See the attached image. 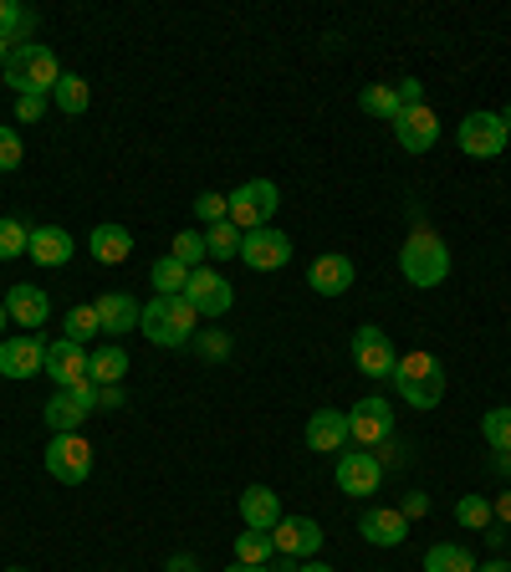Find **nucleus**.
Wrapping results in <instances>:
<instances>
[{
    "instance_id": "1",
    "label": "nucleus",
    "mask_w": 511,
    "mask_h": 572,
    "mask_svg": "<svg viewBox=\"0 0 511 572\" xmlns=\"http://www.w3.org/2000/svg\"><path fill=\"white\" fill-rule=\"evenodd\" d=\"M5 82H11L15 98H52L62 82V67L52 57V46L42 42H21L5 61Z\"/></svg>"
},
{
    "instance_id": "2",
    "label": "nucleus",
    "mask_w": 511,
    "mask_h": 572,
    "mask_svg": "<svg viewBox=\"0 0 511 572\" xmlns=\"http://www.w3.org/2000/svg\"><path fill=\"white\" fill-rule=\"evenodd\" d=\"M399 271H404L409 287L430 292V287H440V281L451 277V250H445V240H440L435 231L414 225V231H409V240L399 246Z\"/></svg>"
},
{
    "instance_id": "3",
    "label": "nucleus",
    "mask_w": 511,
    "mask_h": 572,
    "mask_svg": "<svg viewBox=\"0 0 511 572\" xmlns=\"http://www.w3.org/2000/svg\"><path fill=\"white\" fill-rule=\"evenodd\" d=\"M138 327H144V338L154 348H185L200 333V312L185 296H154L144 307V317H138Z\"/></svg>"
},
{
    "instance_id": "4",
    "label": "nucleus",
    "mask_w": 511,
    "mask_h": 572,
    "mask_svg": "<svg viewBox=\"0 0 511 572\" xmlns=\"http://www.w3.org/2000/svg\"><path fill=\"white\" fill-rule=\"evenodd\" d=\"M395 389L409 410H435L445 399V368H440L435 352H409L395 368Z\"/></svg>"
},
{
    "instance_id": "5",
    "label": "nucleus",
    "mask_w": 511,
    "mask_h": 572,
    "mask_svg": "<svg viewBox=\"0 0 511 572\" xmlns=\"http://www.w3.org/2000/svg\"><path fill=\"white\" fill-rule=\"evenodd\" d=\"M277 205H281V190L271 184V179H246V184L231 194V225H235L241 235H246V231H262V225H271Z\"/></svg>"
},
{
    "instance_id": "6",
    "label": "nucleus",
    "mask_w": 511,
    "mask_h": 572,
    "mask_svg": "<svg viewBox=\"0 0 511 572\" xmlns=\"http://www.w3.org/2000/svg\"><path fill=\"white\" fill-rule=\"evenodd\" d=\"M46 475L62 485H82L92 475V445L82 435H52V445H46Z\"/></svg>"
},
{
    "instance_id": "7",
    "label": "nucleus",
    "mask_w": 511,
    "mask_h": 572,
    "mask_svg": "<svg viewBox=\"0 0 511 572\" xmlns=\"http://www.w3.org/2000/svg\"><path fill=\"white\" fill-rule=\"evenodd\" d=\"M511 144L507 123H501V113H470L460 117V154H470V159H501Z\"/></svg>"
},
{
    "instance_id": "8",
    "label": "nucleus",
    "mask_w": 511,
    "mask_h": 572,
    "mask_svg": "<svg viewBox=\"0 0 511 572\" xmlns=\"http://www.w3.org/2000/svg\"><path fill=\"white\" fill-rule=\"evenodd\" d=\"M353 363H358V373H368V379H395V368H399V352L395 343H389V333L384 327H358L353 333Z\"/></svg>"
},
{
    "instance_id": "9",
    "label": "nucleus",
    "mask_w": 511,
    "mask_h": 572,
    "mask_svg": "<svg viewBox=\"0 0 511 572\" xmlns=\"http://www.w3.org/2000/svg\"><path fill=\"white\" fill-rule=\"evenodd\" d=\"M241 261L251 271H281L292 261V235L277 231V225H262V231H246L241 235Z\"/></svg>"
},
{
    "instance_id": "10",
    "label": "nucleus",
    "mask_w": 511,
    "mask_h": 572,
    "mask_svg": "<svg viewBox=\"0 0 511 572\" xmlns=\"http://www.w3.org/2000/svg\"><path fill=\"white\" fill-rule=\"evenodd\" d=\"M348 440H358V445H389L395 440V410H389V399L368 394V399L353 404L348 410Z\"/></svg>"
},
{
    "instance_id": "11",
    "label": "nucleus",
    "mask_w": 511,
    "mask_h": 572,
    "mask_svg": "<svg viewBox=\"0 0 511 572\" xmlns=\"http://www.w3.org/2000/svg\"><path fill=\"white\" fill-rule=\"evenodd\" d=\"M185 302H190L200 317H225L235 302L231 281L220 277L215 266H200V271H190V287H185Z\"/></svg>"
},
{
    "instance_id": "12",
    "label": "nucleus",
    "mask_w": 511,
    "mask_h": 572,
    "mask_svg": "<svg viewBox=\"0 0 511 572\" xmlns=\"http://www.w3.org/2000/svg\"><path fill=\"white\" fill-rule=\"evenodd\" d=\"M42 373H52V383L57 389H77V383L88 379V348L73 338H52L46 343V363Z\"/></svg>"
},
{
    "instance_id": "13",
    "label": "nucleus",
    "mask_w": 511,
    "mask_h": 572,
    "mask_svg": "<svg viewBox=\"0 0 511 572\" xmlns=\"http://www.w3.org/2000/svg\"><path fill=\"white\" fill-rule=\"evenodd\" d=\"M379 485H384L379 456H368V450H343V456H337V491H348V496H374Z\"/></svg>"
},
{
    "instance_id": "14",
    "label": "nucleus",
    "mask_w": 511,
    "mask_h": 572,
    "mask_svg": "<svg viewBox=\"0 0 511 572\" xmlns=\"http://www.w3.org/2000/svg\"><path fill=\"white\" fill-rule=\"evenodd\" d=\"M271 547H277L281 558H312L322 547V527L312 516H281L277 527H271Z\"/></svg>"
},
{
    "instance_id": "15",
    "label": "nucleus",
    "mask_w": 511,
    "mask_h": 572,
    "mask_svg": "<svg viewBox=\"0 0 511 572\" xmlns=\"http://www.w3.org/2000/svg\"><path fill=\"white\" fill-rule=\"evenodd\" d=\"M395 138H399V148H409V154H430V148L440 144V117L430 113V103L404 108V113L395 117Z\"/></svg>"
},
{
    "instance_id": "16",
    "label": "nucleus",
    "mask_w": 511,
    "mask_h": 572,
    "mask_svg": "<svg viewBox=\"0 0 511 572\" xmlns=\"http://www.w3.org/2000/svg\"><path fill=\"white\" fill-rule=\"evenodd\" d=\"M42 363H46V343L36 333L0 343V379H31V373H42Z\"/></svg>"
},
{
    "instance_id": "17",
    "label": "nucleus",
    "mask_w": 511,
    "mask_h": 572,
    "mask_svg": "<svg viewBox=\"0 0 511 572\" xmlns=\"http://www.w3.org/2000/svg\"><path fill=\"white\" fill-rule=\"evenodd\" d=\"M353 277H358L353 261L348 256H337V250H327V256H318V261L307 266V287H312L318 296H343L353 287Z\"/></svg>"
},
{
    "instance_id": "18",
    "label": "nucleus",
    "mask_w": 511,
    "mask_h": 572,
    "mask_svg": "<svg viewBox=\"0 0 511 572\" xmlns=\"http://www.w3.org/2000/svg\"><path fill=\"white\" fill-rule=\"evenodd\" d=\"M5 312H11L15 327H42L52 317V296L42 287H31V281H15L11 296H5Z\"/></svg>"
},
{
    "instance_id": "19",
    "label": "nucleus",
    "mask_w": 511,
    "mask_h": 572,
    "mask_svg": "<svg viewBox=\"0 0 511 572\" xmlns=\"http://www.w3.org/2000/svg\"><path fill=\"white\" fill-rule=\"evenodd\" d=\"M348 445V414L337 410H318L307 419V450H318V456H337Z\"/></svg>"
},
{
    "instance_id": "20",
    "label": "nucleus",
    "mask_w": 511,
    "mask_h": 572,
    "mask_svg": "<svg viewBox=\"0 0 511 572\" xmlns=\"http://www.w3.org/2000/svg\"><path fill=\"white\" fill-rule=\"evenodd\" d=\"M92 307H98V323H102V333H108V338H123V333H133V323L144 317V307H138L129 292H102Z\"/></svg>"
},
{
    "instance_id": "21",
    "label": "nucleus",
    "mask_w": 511,
    "mask_h": 572,
    "mask_svg": "<svg viewBox=\"0 0 511 572\" xmlns=\"http://www.w3.org/2000/svg\"><path fill=\"white\" fill-rule=\"evenodd\" d=\"M241 521H246L251 531H271L281 521V501L271 485H246L241 491Z\"/></svg>"
},
{
    "instance_id": "22",
    "label": "nucleus",
    "mask_w": 511,
    "mask_h": 572,
    "mask_svg": "<svg viewBox=\"0 0 511 572\" xmlns=\"http://www.w3.org/2000/svg\"><path fill=\"white\" fill-rule=\"evenodd\" d=\"M73 250H77V240L67 231H62V225H36V231H31V261L36 266H67L73 261Z\"/></svg>"
},
{
    "instance_id": "23",
    "label": "nucleus",
    "mask_w": 511,
    "mask_h": 572,
    "mask_svg": "<svg viewBox=\"0 0 511 572\" xmlns=\"http://www.w3.org/2000/svg\"><path fill=\"white\" fill-rule=\"evenodd\" d=\"M88 404L73 394V389H57V394L46 399V410H42V419H46V429L52 435H77L82 429V419H88Z\"/></svg>"
},
{
    "instance_id": "24",
    "label": "nucleus",
    "mask_w": 511,
    "mask_h": 572,
    "mask_svg": "<svg viewBox=\"0 0 511 572\" xmlns=\"http://www.w3.org/2000/svg\"><path fill=\"white\" fill-rule=\"evenodd\" d=\"M358 531H364L374 547H399V542L409 537V521H404L399 512H389V506H374V512H364Z\"/></svg>"
},
{
    "instance_id": "25",
    "label": "nucleus",
    "mask_w": 511,
    "mask_h": 572,
    "mask_svg": "<svg viewBox=\"0 0 511 572\" xmlns=\"http://www.w3.org/2000/svg\"><path fill=\"white\" fill-rule=\"evenodd\" d=\"M133 256V235L123 225H98L92 231V261L102 266H123Z\"/></svg>"
},
{
    "instance_id": "26",
    "label": "nucleus",
    "mask_w": 511,
    "mask_h": 572,
    "mask_svg": "<svg viewBox=\"0 0 511 572\" xmlns=\"http://www.w3.org/2000/svg\"><path fill=\"white\" fill-rule=\"evenodd\" d=\"M52 103H57L67 117L88 113V103H92V82H88V77H77V72H62L57 92H52Z\"/></svg>"
},
{
    "instance_id": "27",
    "label": "nucleus",
    "mask_w": 511,
    "mask_h": 572,
    "mask_svg": "<svg viewBox=\"0 0 511 572\" xmlns=\"http://www.w3.org/2000/svg\"><path fill=\"white\" fill-rule=\"evenodd\" d=\"M129 352H123V348H98V352H92V358H88V379L92 383H123V379H129Z\"/></svg>"
},
{
    "instance_id": "28",
    "label": "nucleus",
    "mask_w": 511,
    "mask_h": 572,
    "mask_svg": "<svg viewBox=\"0 0 511 572\" xmlns=\"http://www.w3.org/2000/svg\"><path fill=\"white\" fill-rule=\"evenodd\" d=\"M148 281H154V292L159 296H185V287H190V266L175 261V256H159L154 271H148Z\"/></svg>"
},
{
    "instance_id": "29",
    "label": "nucleus",
    "mask_w": 511,
    "mask_h": 572,
    "mask_svg": "<svg viewBox=\"0 0 511 572\" xmlns=\"http://www.w3.org/2000/svg\"><path fill=\"white\" fill-rule=\"evenodd\" d=\"M424 572H476V558L460 542H435L424 552Z\"/></svg>"
},
{
    "instance_id": "30",
    "label": "nucleus",
    "mask_w": 511,
    "mask_h": 572,
    "mask_svg": "<svg viewBox=\"0 0 511 572\" xmlns=\"http://www.w3.org/2000/svg\"><path fill=\"white\" fill-rule=\"evenodd\" d=\"M277 558V547H271V531H241L235 537V562H246V568H266V562Z\"/></svg>"
},
{
    "instance_id": "31",
    "label": "nucleus",
    "mask_w": 511,
    "mask_h": 572,
    "mask_svg": "<svg viewBox=\"0 0 511 572\" xmlns=\"http://www.w3.org/2000/svg\"><path fill=\"white\" fill-rule=\"evenodd\" d=\"M204 256H210V261H231V256H241V231H235L231 221L204 225Z\"/></svg>"
},
{
    "instance_id": "32",
    "label": "nucleus",
    "mask_w": 511,
    "mask_h": 572,
    "mask_svg": "<svg viewBox=\"0 0 511 572\" xmlns=\"http://www.w3.org/2000/svg\"><path fill=\"white\" fill-rule=\"evenodd\" d=\"M31 250V225L21 215H0V261H15Z\"/></svg>"
},
{
    "instance_id": "33",
    "label": "nucleus",
    "mask_w": 511,
    "mask_h": 572,
    "mask_svg": "<svg viewBox=\"0 0 511 572\" xmlns=\"http://www.w3.org/2000/svg\"><path fill=\"white\" fill-rule=\"evenodd\" d=\"M358 108H364L368 117H384V123H395V117H399V98H395L389 82H368L364 98H358Z\"/></svg>"
},
{
    "instance_id": "34",
    "label": "nucleus",
    "mask_w": 511,
    "mask_h": 572,
    "mask_svg": "<svg viewBox=\"0 0 511 572\" xmlns=\"http://www.w3.org/2000/svg\"><path fill=\"white\" fill-rule=\"evenodd\" d=\"M481 435L497 456H511V410H486L481 419Z\"/></svg>"
},
{
    "instance_id": "35",
    "label": "nucleus",
    "mask_w": 511,
    "mask_h": 572,
    "mask_svg": "<svg viewBox=\"0 0 511 572\" xmlns=\"http://www.w3.org/2000/svg\"><path fill=\"white\" fill-rule=\"evenodd\" d=\"M455 521L470 527V531H486L497 516H491V501H486V496H460V501H455Z\"/></svg>"
},
{
    "instance_id": "36",
    "label": "nucleus",
    "mask_w": 511,
    "mask_h": 572,
    "mask_svg": "<svg viewBox=\"0 0 511 572\" xmlns=\"http://www.w3.org/2000/svg\"><path fill=\"white\" fill-rule=\"evenodd\" d=\"M62 327H67V338H73V343H82V348H88V343H92V333H102L98 307H73V312H67V323H62Z\"/></svg>"
},
{
    "instance_id": "37",
    "label": "nucleus",
    "mask_w": 511,
    "mask_h": 572,
    "mask_svg": "<svg viewBox=\"0 0 511 572\" xmlns=\"http://www.w3.org/2000/svg\"><path fill=\"white\" fill-rule=\"evenodd\" d=\"M169 256H175V261H185L190 271H200V266H204V235L200 231H179Z\"/></svg>"
},
{
    "instance_id": "38",
    "label": "nucleus",
    "mask_w": 511,
    "mask_h": 572,
    "mask_svg": "<svg viewBox=\"0 0 511 572\" xmlns=\"http://www.w3.org/2000/svg\"><path fill=\"white\" fill-rule=\"evenodd\" d=\"M195 215H200L204 225H220V221H231V194H215V190H204L200 200H195Z\"/></svg>"
},
{
    "instance_id": "39",
    "label": "nucleus",
    "mask_w": 511,
    "mask_h": 572,
    "mask_svg": "<svg viewBox=\"0 0 511 572\" xmlns=\"http://www.w3.org/2000/svg\"><path fill=\"white\" fill-rule=\"evenodd\" d=\"M21 159H26V148H21V133H15V128H0V175L21 169Z\"/></svg>"
},
{
    "instance_id": "40",
    "label": "nucleus",
    "mask_w": 511,
    "mask_h": 572,
    "mask_svg": "<svg viewBox=\"0 0 511 572\" xmlns=\"http://www.w3.org/2000/svg\"><path fill=\"white\" fill-rule=\"evenodd\" d=\"M15 31H31V11H21L15 0H0V36H15Z\"/></svg>"
},
{
    "instance_id": "41",
    "label": "nucleus",
    "mask_w": 511,
    "mask_h": 572,
    "mask_svg": "<svg viewBox=\"0 0 511 572\" xmlns=\"http://www.w3.org/2000/svg\"><path fill=\"white\" fill-rule=\"evenodd\" d=\"M195 348H200L204 358H215V363L220 358H231V338H225V333H204L200 327V333H195Z\"/></svg>"
},
{
    "instance_id": "42",
    "label": "nucleus",
    "mask_w": 511,
    "mask_h": 572,
    "mask_svg": "<svg viewBox=\"0 0 511 572\" xmlns=\"http://www.w3.org/2000/svg\"><path fill=\"white\" fill-rule=\"evenodd\" d=\"M395 98H399V113H404V108H424V82L420 77H404L395 88Z\"/></svg>"
},
{
    "instance_id": "43",
    "label": "nucleus",
    "mask_w": 511,
    "mask_h": 572,
    "mask_svg": "<svg viewBox=\"0 0 511 572\" xmlns=\"http://www.w3.org/2000/svg\"><path fill=\"white\" fill-rule=\"evenodd\" d=\"M399 516H404V521H414V516H430V496H424V491H409V496L399 501Z\"/></svg>"
},
{
    "instance_id": "44",
    "label": "nucleus",
    "mask_w": 511,
    "mask_h": 572,
    "mask_svg": "<svg viewBox=\"0 0 511 572\" xmlns=\"http://www.w3.org/2000/svg\"><path fill=\"white\" fill-rule=\"evenodd\" d=\"M46 103H52V98H15V117H21V123H36V117L46 113Z\"/></svg>"
},
{
    "instance_id": "45",
    "label": "nucleus",
    "mask_w": 511,
    "mask_h": 572,
    "mask_svg": "<svg viewBox=\"0 0 511 572\" xmlns=\"http://www.w3.org/2000/svg\"><path fill=\"white\" fill-rule=\"evenodd\" d=\"M123 383H98V410H123Z\"/></svg>"
},
{
    "instance_id": "46",
    "label": "nucleus",
    "mask_w": 511,
    "mask_h": 572,
    "mask_svg": "<svg viewBox=\"0 0 511 572\" xmlns=\"http://www.w3.org/2000/svg\"><path fill=\"white\" fill-rule=\"evenodd\" d=\"M491 516H497L501 527H511V491H501V496L491 501Z\"/></svg>"
},
{
    "instance_id": "47",
    "label": "nucleus",
    "mask_w": 511,
    "mask_h": 572,
    "mask_svg": "<svg viewBox=\"0 0 511 572\" xmlns=\"http://www.w3.org/2000/svg\"><path fill=\"white\" fill-rule=\"evenodd\" d=\"M169 572H200V562L190 552H179V558H169Z\"/></svg>"
},
{
    "instance_id": "48",
    "label": "nucleus",
    "mask_w": 511,
    "mask_h": 572,
    "mask_svg": "<svg viewBox=\"0 0 511 572\" xmlns=\"http://www.w3.org/2000/svg\"><path fill=\"white\" fill-rule=\"evenodd\" d=\"M287 572H337V568H327V562H302V568H297V562H292Z\"/></svg>"
},
{
    "instance_id": "49",
    "label": "nucleus",
    "mask_w": 511,
    "mask_h": 572,
    "mask_svg": "<svg viewBox=\"0 0 511 572\" xmlns=\"http://www.w3.org/2000/svg\"><path fill=\"white\" fill-rule=\"evenodd\" d=\"M476 572H511V562H507V558H491L486 568H476Z\"/></svg>"
},
{
    "instance_id": "50",
    "label": "nucleus",
    "mask_w": 511,
    "mask_h": 572,
    "mask_svg": "<svg viewBox=\"0 0 511 572\" xmlns=\"http://www.w3.org/2000/svg\"><path fill=\"white\" fill-rule=\"evenodd\" d=\"M11 52H15V46H11V36H0V67L11 61Z\"/></svg>"
},
{
    "instance_id": "51",
    "label": "nucleus",
    "mask_w": 511,
    "mask_h": 572,
    "mask_svg": "<svg viewBox=\"0 0 511 572\" xmlns=\"http://www.w3.org/2000/svg\"><path fill=\"white\" fill-rule=\"evenodd\" d=\"M5 327H11V312H5V302H0V333H5Z\"/></svg>"
},
{
    "instance_id": "52",
    "label": "nucleus",
    "mask_w": 511,
    "mask_h": 572,
    "mask_svg": "<svg viewBox=\"0 0 511 572\" xmlns=\"http://www.w3.org/2000/svg\"><path fill=\"white\" fill-rule=\"evenodd\" d=\"M225 572H266V568H246V562H235V568H225Z\"/></svg>"
},
{
    "instance_id": "53",
    "label": "nucleus",
    "mask_w": 511,
    "mask_h": 572,
    "mask_svg": "<svg viewBox=\"0 0 511 572\" xmlns=\"http://www.w3.org/2000/svg\"><path fill=\"white\" fill-rule=\"evenodd\" d=\"M497 466H501V470H507V475H511V456H497Z\"/></svg>"
},
{
    "instance_id": "54",
    "label": "nucleus",
    "mask_w": 511,
    "mask_h": 572,
    "mask_svg": "<svg viewBox=\"0 0 511 572\" xmlns=\"http://www.w3.org/2000/svg\"><path fill=\"white\" fill-rule=\"evenodd\" d=\"M501 123H507V133H511V108H507V113H501Z\"/></svg>"
},
{
    "instance_id": "55",
    "label": "nucleus",
    "mask_w": 511,
    "mask_h": 572,
    "mask_svg": "<svg viewBox=\"0 0 511 572\" xmlns=\"http://www.w3.org/2000/svg\"><path fill=\"white\" fill-rule=\"evenodd\" d=\"M11 572H26V568H11Z\"/></svg>"
}]
</instances>
